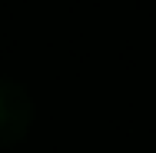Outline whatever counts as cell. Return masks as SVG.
<instances>
[{"instance_id":"obj_1","label":"cell","mask_w":156,"mask_h":153,"mask_svg":"<svg viewBox=\"0 0 156 153\" xmlns=\"http://www.w3.org/2000/svg\"><path fill=\"white\" fill-rule=\"evenodd\" d=\"M30 123H33L30 90L13 77H0V147H13L17 140H23Z\"/></svg>"}]
</instances>
